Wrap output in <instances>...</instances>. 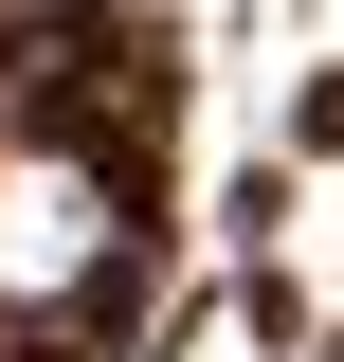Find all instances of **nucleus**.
Returning a JSON list of instances; mask_svg holds the SVG:
<instances>
[{"label":"nucleus","instance_id":"obj_1","mask_svg":"<svg viewBox=\"0 0 344 362\" xmlns=\"http://www.w3.org/2000/svg\"><path fill=\"white\" fill-rule=\"evenodd\" d=\"M91 272H109V181L55 163V145H18V163H0V308H55Z\"/></svg>","mask_w":344,"mask_h":362}]
</instances>
